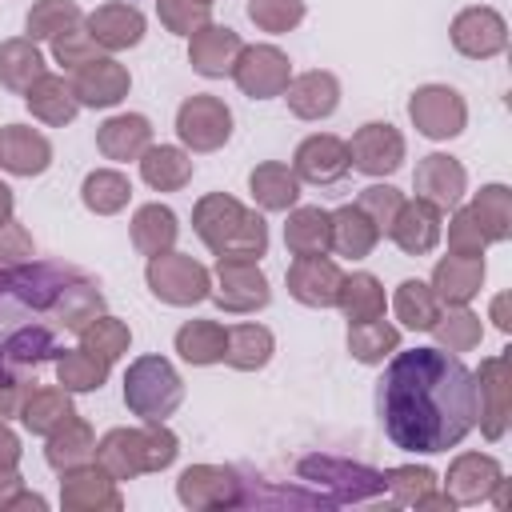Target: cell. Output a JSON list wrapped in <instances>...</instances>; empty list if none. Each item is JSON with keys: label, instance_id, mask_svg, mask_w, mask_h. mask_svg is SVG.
I'll return each mask as SVG.
<instances>
[{"label": "cell", "instance_id": "cell-59", "mask_svg": "<svg viewBox=\"0 0 512 512\" xmlns=\"http://www.w3.org/2000/svg\"><path fill=\"white\" fill-rule=\"evenodd\" d=\"M492 324H496L500 332H508V328H512V320H508V292H500V296L492 300Z\"/></svg>", "mask_w": 512, "mask_h": 512}, {"label": "cell", "instance_id": "cell-41", "mask_svg": "<svg viewBox=\"0 0 512 512\" xmlns=\"http://www.w3.org/2000/svg\"><path fill=\"white\" fill-rule=\"evenodd\" d=\"M80 200H84V208L96 212V216H116L120 208H128L132 184H128V176L116 172V168H96V172L84 176Z\"/></svg>", "mask_w": 512, "mask_h": 512}, {"label": "cell", "instance_id": "cell-22", "mask_svg": "<svg viewBox=\"0 0 512 512\" xmlns=\"http://www.w3.org/2000/svg\"><path fill=\"white\" fill-rule=\"evenodd\" d=\"M84 28L100 44V52H124V48H136L144 40V12L112 0V4L92 8L84 16Z\"/></svg>", "mask_w": 512, "mask_h": 512}, {"label": "cell", "instance_id": "cell-4", "mask_svg": "<svg viewBox=\"0 0 512 512\" xmlns=\"http://www.w3.org/2000/svg\"><path fill=\"white\" fill-rule=\"evenodd\" d=\"M180 456V440L168 424H144V428H112L96 444V464L120 484L136 480L144 472H164Z\"/></svg>", "mask_w": 512, "mask_h": 512}, {"label": "cell", "instance_id": "cell-30", "mask_svg": "<svg viewBox=\"0 0 512 512\" xmlns=\"http://www.w3.org/2000/svg\"><path fill=\"white\" fill-rule=\"evenodd\" d=\"M24 104H28V112H32L36 120H44V124H52V128L72 124L76 112H80V100H76V92H72V80L52 76V72H44V76L24 92Z\"/></svg>", "mask_w": 512, "mask_h": 512}, {"label": "cell", "instance_id": "cell-10", "mask_svg": "<svg viewBox=\"0 0 512 512\" xmlns=\"http://www.w3.org/2000/svg\"><path fill=\"white\" fill-rule=\"evenodd\" d=\"M408 116H412V124H416L420 136H428V140H452L468 124V104L448 84H424V88L412 92Z\"/></svg>", "mask_w": 512, "mask_h": 512}, {"label": "cell", "instance_id": "cell-40", "mask_svg": "<svg viewBox=\"0 0 512 512\" xmlns=\"http://www.w3.org/2000/svg\"><path fill=\"white\" fill-rule=\"evenodd\" d=\"M336 308L344 312L348 324H360V320H376L384 316V288L372 272H352L340 280V292H336Z\"/></svg>", "mask_w": 512, "mask_h": 512}, {"label": "cell", "instance_id": "cell-47", "mask_svg": "<svg viewBox=\"0 0 512 512\" xmlns=\"http://www.w3.org/2000/svg\"><path fill=\"white\" fill-rule=\"evenodd\" d=\"M76 340H80V348L84 352H92V356H100V360H120L124 352H128V344H132V332H128V324L124 320H116V316H108V312H100V316H92L80 332H76Z\"/></svg>", "mask_w": 512, "mask_h": 512}, {"label": "cell", "instance_id": "cell-27", "mask_svg": "<svg viewBox=\"0 0 512 512\" xmlns=\"http://www.w3.org/2000/svg\"><path fill=\"white\" fill-rule=\"evenodd\" d=\"M484 284V256H444L432 268V292L440 304H468Z\"/></svg>", "mask_w": 512, "mask_h": 512}, {"label": "cell", "instance_id": "cell-45", "mask_svg": "<svg viewBox=\"0 0 512 512\" xmlns=\"http://www.w3.org/2000/svg\"><path fill=\"white\" fill-rule=\"evenodd\" d=\"M392 308H396V320H400L404 328L428 332V328L436 324V316H440L444 304L436 300L432 284H424V280H404V284L396 288V296H392Z\"/></svg>", "mask_w": 512, "mask_h": 512}, {"label": "cell", "instance_id": "cell-2", "mask_svg": "<svg viewBox=\"0 0 512 512\" xmlns=\"http://www.w3.org/2000/svg\"><path fill=\"white\" fill-rule=\"evenodd\" d=\"M100 312V284L72 264H0V348L28 368L56 360L60 336L80 332Z\"/></svg>", "mask_w": 512, "mask_h": 512}, {"label": "cell", "instance_id": "cell-42", "mask_svg": "<svg viewBox=\"0 0 512 512\" xmlns=\"http://www.w3.org/2000/svg\"><path fill=\"white\" fill-rule=\"evenodd\" d=\"M272 352H276V340H272V332H268L264 324H236V328H228L224 360H228L232 368L256 372V368H264V364L272 360Z\"/></svg>", "mask_w": 512, "mask_h": 512}, {"label": "cell", "instance_id": "cell-31", "mask_svg": "<svg viewBox=\"0 0 512 512\" xmlns=\"http://www.w3.org/2000/svg\"><path fill=\"white\" fill-rule=\"evenodd\" d=\"M248 192L264 212H288L300 200V176L280 160H264L248 176Z\"/></svg>", "mask_w": 512, "mask_h": 512}, {"label": "cell", "instance_id": "cell-26", "mask_svg": "<svg viewBox=\"0 0 512 512\" xmlns=\"http://www.w3.org/2000/svg\"><path fill=\"white\" fill-rule=\"evenodd\" d=\"M152 144V124L148 116L140 112H120V116H108L100 128H96V148L104 152V160H116V164H128V160H140Z\"/></svg>", "mask_w": 512, "mask_h": 512}, {"label": "cell", "instance_id": "cell-13", "mask_svg": "<svg viewBox=\"0 0 512 512\" xmlns=\"http://www.w3.org/2000/svg\"><path fill=\"white\" fill-rule=\"evenodd\" d=\"M448 36H452V48L468 60H492L508 48V24L488 4H472V8L456 12Z\"/></svg>", "mask_w": 512, "mask_h": 512}, {"label": "cell", "instance_id": "cell-58", "mask_svg": "<svg viewBox=\"0 0 512 512\" xmlns=\"http://www.w3.org/2000/svg\"><path fill=\"white\" fill-rule=\"evenodd\" d=\"M24 508L44 512V508H48V500H44V496H36V492H28V488H20V492L8 500V508H4V512H24Z\"/></svg>", "mask_w": 512, "mask_h": 512}, {"label": "cell", "instance_id": "cell-50", "mask_svg": "<svg viewBox=\"0 0 512 512\" xmlns=\"http://www.w3.org/2000/svg\"><path fill=\"white\" fill-rule=\"evenodd\" d=\"M248 20L260 32H292L304 20V0H248Z\"/></svg>", "mask_w": 512, "mask_h": 512}, {"label": "cell", "instance_id": "cell-29", "mask_svg": "<svg viewBox=\"0 0 512 512\" xmlns=\"http://www.w3.org/2000/svg\"><path fill=\"white\" fill-rule=\"evenodd\" d=\"M384 476V488L404 508H456L448 496H436V472L424 464H396Z\"/></svg>", "mask_w": 512, "mask_h": 512}, {"label": "cell", "instance_id": "cell-5", "mask_svg": "<svg viewBox=\"0 0 512 512\" xmlns=\"http://www.w3.org/2000/svg\"><path fill=\"white\" fill-rule=\"evenodd\" d=\"M124 404L144 424H164L184 404V380L164 356H140L124 372Z\"/></svg>", "mask_w": 512, "mask_h": 512}, {"label": "cell", "instance_id": "cell-8", "mask_svg": "<svg viewBox=\"0 0 512 512\" xmlns=\"http://www.w3.org/2000/svg\"><path fill=\"white\" fill-rule=\"evenodd\" d=\"M176 136L188 152H216L232 136V108L220 96L196 92L176 108Z\"/></svg>", "mask_w": 512, "mask_h": 512}, {"label": "cell", "instance_id": "cell-61", "mask_svg": "<svg viewBox=\"0 0 512 512\" xmlns=\"http://www.w3.org/2000/svg\"><path fill=\"white\" fill-rule=\"evenodd\" d=\"M200 4H216V0H200Z\"/></svg>", "mask_w": 512, "mask_h": 512}, {"label": "cell", "instance_id": "cell-37", "mask_svg": "<svg viewBox=\"0 0 512 512\" xmlns=\"http://www.w3.org/2000/svg\"><path fill=\"white\" fill-rule=\"evenodd\" d=\"M480 236L488 244H504L512 236V192L504 184H484L468 204Z\"/></svg>", "mask_w": 512, "mask_h": 512}, {"label": "cell", "instance_id": "cell-18", "mask_svg": "<svg viewBox=\"0 0 512 512\" xmlns=\"http://www.w3.org/2000/svg\"><path fill=\"white\" fill-rule=\"evenodd\" d=\"M128 88H132V76L112 56H96L72 72V92H76L80 108H112L128 96Z\"/></svg>", "mask_w": 512, "mask_h": 512}, {"label": "cell", "instance_id": "cell-49", "mask_svg": "<svg viewBox=\"0 0 512 512\" xmlns=\"http://www.w3.org/2000/svg\"><path fill=\"white\" fill-rule=\"evenodd\" d=\"M36 372H40V368H28V364L12 360V356L0 348V420L20 416V404H24L28 392L36 388Z\"/></svg>", "mask_w": 512, "mask_h": 512}, {"label": "cell", "instance_id": "cell-46", "mask_svg": "<svg viewBox=\"0 0 512 512\" xmlns=\"http://www.w3.org/2000/svg\"><path fill=\"white\" fill-rule=\"evenodd\" d=\"M108 368H112L108 360H100L84 348H64L56 356V384L68 392H96V388H104Z\"/></svg>", "mask_w": 512, "mask_h": 512}, {"label": "cell", "instance_id": "cell-12", "mask_svg": "<svg viewBox=\"0 0 512 512\" xmlns=\"http://www.w3.org/2000/svg\"><path fill=\"white\" fill-rule=\"evenodd\" d=\"M176 500L192 512H208V508H236L244 504L240 492V476L224 464H192L180 472L176 480Z\"/></svg>", "mask_w": 512, "mask_h": 512}, {"label": "cell", "instance_id": "cell-3", "mask_svg": "<svg viewBox=\"0 0 512 512\" xmlns=\"http://www.w3.org/2000/svg\"><path fill=\"white\" fill-rule=\"evenodd\" d=\"M192 228L216 260H260L268 252V224L228 192H208L192 208Z\"/></svg>", "mask_w": 512, "mask_h": 512}, {"label": "cell", "instance_id": "cell-15", "mask_svg": "<svg viewBox=\"0 0 512 512\" xmlns=\"http://www.w3.org/2000/svg\"><path fill=\"white\" fill-rule=\"evenodd\" d=\"M60 504L64 512H120L124 500H120V488L116 480L92 460V464H80V468H68L60 472Z\"/></svg>", "mask_w": 512, "mask_h": 512}, {"label": "cell", "instance_id": "cell-9", "mask_svg": "<svg viewBox=\"0 0 512 512\" xmlns=\"http://www.w3.org/2000/svg\"><path fill=\"white\" fill-rule=\"evenodd\" d=\"M228 76L236 80V88H240L244 96H252V100H272V96H280V92L288 88V80H292V60H288L276 44H244Z\"/></svg>", "mask_w": 512, "mask_h": 512}, {"label": "cell", "instance_id": "cell-36", "mask_svg": "<svg viewBox=\"0 0 512 512\" xmlns=\"http://www.w3.org/2000/svg\"><path fill=\"white\" fill-rule=\"evenodd\" d=\"M44 76V52L28 36L0 40V84L12 92H28Z\"/></svg>", "mask_w": 512, "mask_h": 512}, {"label": "cell", "instance_id": "cell-14", "mask_svg": "<svg viewBox=\"0 0 512 512\" xmlns=\"http://www.w3.org/2000/svg\"><path fill=\"white\" fill-rule=\"evenodd\" d=\"M348 160L364 176H392L404 164V136L388 120L360 124L348 140Z\"/></svg>", "mask_w": 512, "mask_h": 512}, {"label": "cell", "instance_id": "cell-51", "mask_svg": "<svg viewBox=\"0 0 512 512\" xmlns=\"http://www.w3.org/2000/svg\"><path fill=\"white\" fill-rule=\"evenodd\" d=\"M156 12H160V24L176 36H192L196 28L208 24V12L212 4H200V0H156Z\"/></svg>", "mask_w": 512, "mask_h": 512}, {"label": "cell", "instance_id": "cell-52", "mask_svg": "<svg viewBox=\"0 0 512 512\" xmlns=\"http://www.w3.org/2000/svg\"><path fill=\"white\" fill-rule=\"evenodd\" d=\"M52 56H56V64H64V68H80V64H88V60H96L100 56V44L88 36V28L84 24H76V28H68V32H60L56 40H52Z\"/></svg>", "mask_w": 512, "mask_h": 512}, {"label": "cell", "instance_id": "cell-11", "mask_svg": "<svg viewBox=\"0 0 512 512\" xmlns=\"http://www.w3.org/2000/svg\"><path fill=\"white\" fill-rule=\"evenodd\" d=\"M220 312H256L272 300V288H268V276L260 272L256 260H216V276H212V292Z\"/></svg>", "mask_w": 512, "mask_h": 512}, {"label": "cell", "instance_id": "cell-56", "mask_svg": "<svg viewBox=\"0 0 512 512\" xmlns=\"http://www.w3.org/2000/svg\"><path fill=\"white\" fill-rule=\"evenodd\" d=\"M20 464V436L0 420V468H16Z\"/></svg>", "mask_w": 512, "mask_h": 512}, {"label": "cell", "instance_id": "cell-7", "mask_svg": "<svg viewBox=\"0 0 512 512\" xmlns=\"http://www.w3.org/2000/svg\"><path fill=\"white\" fill-rule=\"evenodd\" d=\"M472 392H476V424L488 440H500L508 432L512 416V364L508 352L484 356L480 368L472 372Z\"/></svg>", "mask_w": 512, "mask_h": 512}, {"label": "cell", "instance_id": "cell-48", "mask_svg": "<svg viewBox=\"0 0 512 512\" xmlns=\"http://www.w3.org/2000/svg\"><path fill=\"white\" fill-rule=\"evenodd\" d=\"M76 24H84V12L76 0H36L24 20L28 40H56L60 32H68Z\"/></svg>", "mask_w": 512, "mask_h": 512}, {"label": "cell", "instance_id": "cell-32", "mask_svg": "<svg viewBox=\"0 0 512 512\" xmlns=\"http://www.w3.org/2000/svg\"><path fill=\"white\" fill-rule=\"evenodd\" d=\"M284 244H288L292 256H324L332 248V216L324 208H316V204L288 208Z\"/></svg>", "mask_w": 512, "mask_h": 512}, {"label": "cell", "instance_id": "cell-19", "mask_svg": "<svg viewBox=\"0 0 512 512\" xmlns=\"http://www.w3.org/2000/svg\"><path fill=\"white\" fill-rule=\"evenodd\" d=\"M412 188H416L420 200H428V204H436L440 212H448V208H456L460 196L468 192V172H464V164H460L456 156H448V152H428V156L416 164Z\"/></svg>", "mask_w": 512, "mask_h": 512}, {"label": "cell", "instance_id": "cell-24", "mask_svg": "<svg viewBox=\"0 0 512 512\" xmlns=\"http://www.w3.org/2000/svg\"><path fill=\"white\" fill-rule=\"evenodd\" d=\"M52 164V144L44 132L28 124H4L0 128V168L12 176H40Z\"/></svg>", "mask_w": 512, "mask_h": 512}, {"label": "cell", "instance_id": "cell-20", "mask_svg": "<svg viewBox=\"0 0 512 512\" xmlns=\"http://www.w3.org/2000/svg\"><path fill=\"white\" fill-rule=\"evenodd\" d=\"M348 168H352L348 140H340L332 132H316V136L300 140V148L292 156V172L300 180H308V184H336Z\"/></svg>", "mask_w": 512, "mask_h": 512}, {"label": "cell", "instance_id": "cell-28", "mask_svg": "<svg viewBox=\"0 0 512 512\" xmlns=\"http://www.w3.org/2000/svg\"><path fill=\"white\" fill-rule=\"evenodd\" d=\"M44 460H48L52 472H68V468L92 464V460H96V436H92V424L80 420V416H68L56 432H48Z\"/></svg>", "mask_w": 512, "mask_h": 512}, {"label": "cell", "instance_id": "cell-57", "mask_svg": "<svg viewBox=\"0 0 512 512\" xmlns=\"http://www.w3.org/2000/svg\"><path fill=\"white\" fill-rule=\"evenodd\" d=\"M20 488H24V476H20L16 468H0V512L8 508V500H12Z\"/></svg>", "mask_w": 512, "mask_h": 512}, {"label": "cell", "instance_id": "cell-44", "mask_svg": "<svg viewBox=\"0 0 512 512\" xmlns=\"http://www.w3.org/2000/svg\"><path fill=\"white\" fill-rule=\"evenodd\" d=\"M396 348H400V328H392L384 316L348 324V352L360 364H384Z\"/></svg>", "mask_w": 512, "mask_h": 512}, {"label": "cell", "instance_id": "cell-38", "mask_svg": "<svg viewBox=\"0 0 512 512\" xmlns=\"http://www.w3.org/2000/svg\"><path fill=\"white\" fill-rule=\"evenodd\" d=\"M228 348V328L216 320H188L176 328V352L180 360L204 368V364H220Z\"/></svg>", "mask_w": 512, "mask_h": 512}, {"label": "cell", "instance_id": "cell-53", "mask_svg": "<svg viewBox=\"0 0 512 512\" xmlns=\"http://www.w3.org/2000/svg\"><path fill=\"white\" fill-rule=\"evenodd\" d=\"M400 200H404V196H400L392 184H368V188L356 196V208H360V212H368V220H372L380 232H388V224H392V216H396Z\"/></svg>", "mask_w": 512, "mask_h": 512}, {"label": "cell", "instance_id": "cell-34", "mask_svg": "<svg viewBox=\"0 0 512 512\" xmlns=\"http://www.w3.org/2000/svg\"><path fill=\"white\" fill-rule=\"evenodd\" d=\"M180 236V224H176V212L168 204H140L136 216H132V244L140 256H160V252H172Z\"/></svg>", "mask_w": 512, "mask_h": 512}, {"label": "cell", "instance_id": "cell-35", "mask_svg": "<svg viewBox=\"0 0 512 512\" xmlns=\"http://www.w3.org/2000/svg\"><path fill=\"white\" fill-rule=\"evenodd\" d=\"M328 216H332V248L340 256H352V260L372 256V248L380 244L384 232L368 220V212H360L356 204H344V208H336Z\"/></svg>", "mask_w": 512, "mask_h": 512}, {"label": "cell", "instance_id": "cell-54", "mask_svg": "<svg viewBox=\"0 0 512 512\" xmlns=\"http://www.w3.org/2000/svg\"><path fill=\"white\" fill-rule=\"evenodd\" d=\"M484 236L472 220L468 208H452V220H448V252L452 256H484Z\"/></svg>", "mask_w": 512, "mask_h": 512}, {"label": "cell", "instance_id": "cell-39", "mask_svg": "<svg viewBox=\"0 0 512 512\" xmlns=\"http://www.w3.org/2000/svg\"><path fill=\"white\" fill-rule=\"evenodd\" d=\"M68 416H76V408H72V392H68V388H32L28 400L20 404V424H24L32 436H48V432H56Z\"/></svg>", "mask_w": 512, "mask_h": 512}, {"label": "cell", "instance_id": "cell-43", "mask_svg": "<svg viewBox=\"0 0 512 512\" xmlns=\"http://www.w3.org/2000/svg\"><path fill=\"white\" fill-rule=\"evenodd\" d=\"M428 332L436 336V344L444 352H472L484 340V324L476 312H468V304H448V312L440 308V316Z\"/></svg>", "mask_w": 512, "mask_h": 512}, {"label": "cell", "instance_id": "cell-33", "mask_svg": "<svg viewBox=\"0 0 512 512\" xmlns=\"http://www.w3.org/2000/svg\"><path fill=\"white\" fill-rule=\"evenodd\" d=\"M140 176L156 192H180L192 180V156L176 144H148V152L140 156Z\"/></svg>", "mask_w": 512, "mask_h": 512}, {"label": "cell", "instance_id": "cell-23", "mask_svg": "<svg viewBox=\"0 0 512 512\" xmlns=\"http://www.w3.org/2000/svg\"><path fill=\"white\" fill-rule=\"evenodd\" d=\"M240 48H244L240 32H232L228 24H212L208 20L204 28H196L188 36V64H192V72L216 80V76H228L232 72Z\"/></svg>", "mask_w": 512, "mask_h": 512}, {"label": "cell", "instance_id": "cell-60", "mask_svg": "<svg viewBox=\"0 0 512 512\" xmlns=\"http://www.w3.org/2000/svg\"><path fill=\"white\" fill-rule=\"evenodd\" d=\"M12 208H16L12 188H8V184H0V224H8V220H12Z\"/></svg>", "mask_w": 512, "mask_h": 512}, {"label": "cell", "instance_id": "cell-6", "mask_svg": "<svg viewBox=\"0 0 512 512\" xmlns=\"http://www.w3.org/2000/svg\"><path fill=\"white\" fill-rule=\"evenodd\" d=\"M144 280L152 288L156 300L164 304H176V308H188V304H200L208 292H212V272L184 256V252H160L148 260L144 268Z\"/></svg>", "mask_w": 512, "mask_h": 512}, {"label": "cell", "instance_id": "cell-25", "mask_svg": "<svg viewBox=\"0 0 512 512\" xmlns=\"http://www.w3.org/2000/svg\"><path fill=\"white\" fill-rule=\"evenodd\" d=\"M280 96L288 100V112H292V116H300V120H324V116H332L336 104H340V80H336L332 72L312 68V72L292 76Z\"/></svg>", "mask_w": 512, "mask_h": 512}, {"label": "cell", "instance_id": "cell-21", "mask_svg": "<svg viewBox=\"0 0 512 512\" xmlns=\"http://www.w3.org/2000/svg\"><path fill=\"white\" fill-rule=\"evenodd\" d=\"M288 292L292 300H300L304 308H332L344 272L328 260V256H296L288 264Z\"/></svg>", "mask_w": 512, "mask_h": 512}, {"label": "cell", "instance_id": "cell-1", "mask_svg": "<svg viewBox=\"0 0 512 512\" xmlns=\"http://www.w3.org/2000/svg\"><path fill=\"white\" fill-rule=\"evenodd\" d=\"M376 404L388 440L404 452H448L476 428L472 372L444 348L392 352Z\"/></svg>", "mask_w": 512, "mask_h": 512}, {"label": "cell", "instance_id": "cell-16", "mask_svg": "<svg viewBox=\"0 0 512 512\" xmlns=\"http://www.w3.org/2000/svg\"><path fill=\"white\" fill-rule=\"evenodd\" d=\"M440 224H444V212H440L436 204L412 196V200H400V208H396V216H392V224H388V236H392V244H396L400 252H408V256H428V252L440 244V232H444Z\"/></svg>", "mask_w": 512, "mask_h": 512}, {"label": "cell", "instance_id": "cell-55", "mask_svg": "<svg viewBox=\"0 0 512 512\" xmlns=\"http://www.w3.org/2000/svg\"><path fill=\"white\" fill-rule=\"evenodd\" d=\"M32 260V232L20 220L0 224V264H20Z\"/></svg>", "mask_w": 512, "mask_h": 512}, {"label": "cell", "instance_id": "cell-17", "mask_svg": "<svg viewBox=\"0 0 512 512\" xmlns=\"http://www.w3.org/2000/svg\"><path fill=\"white\" fill-rule=\"evenodd\" d=\"M504 480V468L496 456L488 452H464L448 464V476H444V496L452 504H480L496 492V484Z\"/></svg>", "mask_w": 512, "mask_h": 512}]
</instances>
